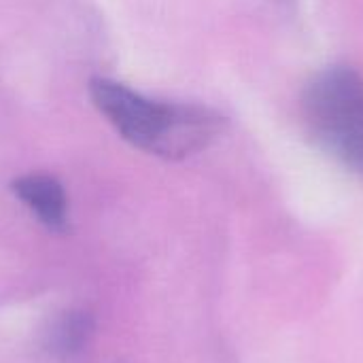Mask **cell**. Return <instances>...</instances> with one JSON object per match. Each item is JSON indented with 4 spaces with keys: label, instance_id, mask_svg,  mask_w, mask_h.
I'll return each mask as SVG.
<instances>
[{
    "label": "cell",
    "instance_id": "6da1fadb",
    "mask_svg": "<svg viewBox=\"0 0 363 363\" xmlns=\"http://www.w3.org/2000/svg\"><path fill=\"white\" fill-rule=\"evenodd\" d=\"M89 98L125 143L164 160H183L206 149L225 123L206 106L155 100L106 77L89 81Z\"/></svg>",
    "mask_w": 363,
    "mask_h": 363
},
{
    "label": "cell",
    "instance_id": "7a4b0ae2",
    "mask_svg": "<svg viewBox=\"0 0 363 363\" xmlns=\"http://www.w3.org/2000/svg\"><path fill=\"white\" fill-rule=\"evenodd\" d=\"M302 117L313 143L363 177V77L349 66L315 74L302 94Z\"/></svg>",
    "mask_w": 363,
    "mask_h": 363
},
{
    "label": "cell",
    "instance_id": "3957f363",
    "mask_svg": "<svg viewBox=\"0 0 363 363\" xmlns=\"http://www.w3.org/2000/svg\"><path fill=\"white\" fill-rule=\"evenodd\" d=\"M15 196L38 217L43 225L62 232L68 225V200L62 183L49 174H26L13 183Z\"/></svg>",
    "mask_w": 363,
    "mask_h": 363
},
{
    "label": "cell",
    "instance_id": "277c9868",
    "mask_svg": "<svg viewBox=\"0 0 363 363\" xmlns=\"http://www.w3.org/2000/svg\"><path fill=\"white\" fill-rule=\"evenodd\" d=\"M91 330H94V323L87 313H81V311L64 313L51 325L47 334V347L51 353L60 357H72L87 345Z\"/></svg>",
    "mask_w": 363,
    "mask_h": 363
}]
</instances>
